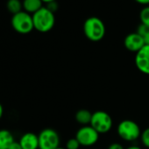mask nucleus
Wrapping results in <instances>:
<instances>
[{"instance_id":"f257e3e1","label":"nucleus","mask_w":149,"mask_h":149,"mask_svg":"<svg viewBox=\"0 0 149 149\" xmlns=\"http://www.w3.org/2000/svg\"><path fill=\"white\" fill-rule=\"evenodd\" d=\"M105 32V26L101 19L97 17H90L84 21V33L86 38L91 41H100L104 37Z\"/></svg>"},{"instance_id":"f03ea898","label":"nucleus","mask_w":149,"mask_h":149,"mask_svg":"<svg viewBox=\"0 0 149 149\" xmlns=\"http://www.w3.org/2000/svg\"><path fill=\"white\" fill-rule=\"evenodd\" d=\"M32 16L34 29L40 33H47L51 31L55 24L54 13L49 11L46 6H43Z\"/></svg>"},{"instance_id":"7ed1b4c3","label":"nucleus","mask_w":149,"mask_h":149,"mask_svg":"<svg viewBox=\"0 0 149 149\" xmlns=\"http://www.w3.org/2000/svg\"><path fill=\"white\" fill-rule=\"evenodd\" d=\"M117 132L118 135L125 141H134L141 135L139 125L131 119H125L121 121L117 127Z\"/></svg>"},{"instance_id":"20e7f679","label":"nucleus","mask_w":149,"mask_h":149,"mask_svg":"<svg viewBox=\"0 0 149 149\" xmlns=\"http://www.w3.org/2000/svg\"><path fill=\"white\" fill-rule=\"evenodd\" d=\"M11 23L13 28L20 34L30 33L34 29L33 16L25 11L14 14L12 18Z\"/></svg>"},{"instance_id":"39448f33","label":"nucleus","mask_w":149,"mask_h":149,"mask_svg":"<svg viewBox=\"0 0 149 149\" xmlns=\"http://www.w3.org/2000/svg\"><path fill=\"white\" fill-rule=\"evenodd\" d=\"M112 118L109 113L104 111H97L92 113L91 125L99 134L108 132L112 127Z\"/></svg>"},{"instance_id":"423d86ee","label":"nucleus","mask_w":149,"mask_h":149,"mask_svg":"<svg viewBox=\"0 0 149 149\" xmlns=\"http://www.w3.org/2000/svg\"><path fill=\"white\" fill-rule=\"evenodd\" d=\"M38 137L40 149H57L60 147V136L52 128L43 129L38 134Z\"/></svg>"},{"instance_id":"0eeeda50","label":"nucleus","mask_w":149,"mask_h":149,"mask_svg":"<svg viewBox=\"0 0 149 149\" xmlns=\"http://www.w3.org/2000/svg\"><path fill=\"white\" fill-rule=\"evenodd\" d=\"M76 139L83 146H92L98 141L99 133L91 125H84L78 129Z\"/></svg>"},{"instance_id":"6e6552de","label":"nucleus","mask_w":149,"mask_h":149,"mask_svg":"<svg viewBox=\"0 0 149 149\" xmlns=\"http://www.w3.org/2000/svg\"><path fill=\"white\" fill-rule=\"evenodd\" d=\"M135 64L141 73L149 76V45H145L136 53Z\"/></svg>"},{"instance_id":"1a4fd4ad","label":"nucleus","mask_w":149,"mask_h":149,"mask_svg":"<svg viewBox=\"0 0 149 149\" xmlns=\"http://www.w3.org/2000/svg\"><path fill=\"white\" fill-rule=\"evenodd\" d=\"M144 40L142 37L136 32V33H131L127 34L124 40V46L125 47L132 53H138L144 46H145Z\"/></svg>"},{"instance_id":"9d476101","label":"nucleus","mask_w":149,"mask_h":149,"mask_svg":"<svg viewBox=\"0 0 149 149\" xmlns=\"http://www.w3.org/2000/svg\"><path fill=\"white\" fill-rule=\"evenodd\" d=\"M22 149H39V137L33 132L24 133L19 140Z\"/></svg>"},{"instance_id":"9b49d317","label":"nucleus","mask_w":149,"mask_h":149,"mask_svg":"<svg viewBox=\"0 0 149 149\" xmlns=\"http://www.w3.org/2000/svg\"><path fill=\"white\" fill-rule=\"evenodd\" d=\"M14 141V136L9 130H0V149H8Z\"/></svg>"},{"instance_id":"f8f14e48","label":"nucleus","mask_w":149,"mask_h":149,"mask_svg":"<svg viewBox=\"0 0 149 149\" xmlns=\"http://www.w3.org/2000/svg\"><path fill=\"white\" fill-rule=\"evenodd\" d=\"M22 5L24 11L32 15L43 7V2L41 0H23Z\"/></svg>"},{"instance_id":"ddd939ff","label":"nucleus","mask_w":149,"mask_h":149,"mask_svg":"<svg viewBox=\"0 0 149 149\" xmlns=\"http://www.w3.org/2000/svg\"><path fill=\"white\" fill-rule=\"evenodd\" d=\"M91 118H92V113L89 110H86V109H82V110L77 111L76 113V116H74V118H76L77 122L84 126L91 125Z\"/></svg>"},{"instance_id":"4468645a","label":"nucleus","mask_w":149,"mask_h":149,"mask_svg":"<svg viewBox=\"0 0 149 149\" xmlns=\"http://www.w3.org/2000/svg\"><path fill=\"white\" fill-rule=\"evenodd\" d=\"M7 10L9 13H11L13 15L17 14L20 12H22L23 5L20 0H8L6 4Z\"/></svg>"},{"instance_id":"2eb2a0df","label":"nucleus","mask_w":149,"mask_h":149,"mask_svg":"<svg viewBox=\"0 0 149 149\" xmlns=\"http://www.w3.org/2000/svg\"><path fill=\"white\" fill-rule=\"evenodd\" d=\"M137 33L142 37L146 45H149V26L140 24L138 26Z\"/></svg>"},{"instance_id":"dca6fc26","label":"nucleus","mask_w":149,"mask_h":149,"mask_svg":"<svg viewBox=\"0 0 149 149\" xmlns=\"http://www.w3.org/2000/svg\"><path fill=\"white\" fill-rule=\"evenodd\" d=\"M140 24L149 26V6H145L139 13Z\"/></svg>"},{"instance_id":"f3484780","label":"nucleus","mask_w":149,"mask_h":149,"mask_svg":"<svg viewBox=\"0 0 149 149\" xmlns=\"http://www.w3.org/2000/svg\"><path fill=\"white\" fill-rule=\"evenodd\" d=\"M81 146L80 143L78 142V140L74 138H72V139H68L67 143H66V149H79Z\"/></svg>"},{"instance_id":"a211bd4d","label":"nucleus","mask_w":149,"mask_h":149,"mask_svg":"<svg viewBox=\"0 0 149 149\" xmlns=\"http://www.w3.org/2000/svg\"><path fill=\"white\" fill-rule=\"evenodd\" d=\"M140 139L142 141V144L146 146L149 148V127L146 128L140 135Z\"/></svg>"},{"instance_id":"6ab92c4d","label":"nucleus","mask_w":149,"mask_h":149,"mask_svg":"<svg viewBox=\"0 0 149 149\" xmlns=\"http://www.w3.org/2000/svg\"><path fill=\"white\" fill-rule=\"evenodd\" d=\"M49 11H51L52 13H55L57 10H58V4L56 3V1L54 2H51L49 4H47V6H46Z\"/></svg>"},{"instance_id":"aec40b11","label":"nucleus","mask_w":149,"mask_h":149,"mask_svg":"<svg viewBox=\"0 0 149 149\" xmlns=\"http://www.w3.org/2000/svg\"><path fill=\"white\" fill-rule=\"evenodd\" d=\"M108 149H125V148L119 143H112L108 146Z\"/></svg>"},{"instance_id":"412c9836","label":"nucleus","mask_w":149,"mask_h":149,"mask_svg":"<svg viewBox=\"0 0 149 149\" xmlns=\"http://www.w3.org/2000/svg\"><path fill=\"white\" fill-rule=\"evenodd\" d=\"M8 149H22V147H21V146H20V144H19V141H14L9 147H8Z\"/></svg>"},{"instance_id":"4be33fe9","label":"nucleus","mask_w":149,"mask_h":149,"mask_svg":"<svg viewBox=\"0 0 149 149\" xmlns=\"http://www.w3.org/2000/svg\"><path fill=\"white\" fill-rule=\"evenodd\" d=\"M135 1L140 5H148L149 4V0H135Z\"/></svg>"},{"instance_id":"5701e85b","label":"nucleus","mask_w":149,"mask_h":149,"mask_svg":"<svg viewBox=\"0 0 149 149\" xmlns=\"http://www.w3.org/2000/svg\"><path fill=\"white\" fill-rule=\"evenodd\" d=\"M3 116H4V107L1 104V103H0V120H1Z\"/></svg>"},{"instance_id":"b1692460","label":"nucleus","mask_w":149,"mask_h":149,"mask_svg":"<svg viewBox=\"0 0 149 149\" xmlns=\"http://www.w3.org/2000/svg\"><path fill=\"white\" fill-rule=\"evenodd\" d=\"M125 149H141V147H139L138 146H128Z\"/></svg>"},{"instance_id":"393cba45","label":"nucleus","mask_w":149,"mask_h":149,"mask_svg":"<svg viewBox=\"0 0 149 149\" xmlns=\"http://www.w3.org/2000/svg\"><path fill=\"white\" fill-rule=\"evenodd\" d=\"M41 1H42L43 3H46V4H49V3H51V2L56 1V0H41Z\"/></svg>"},{"instance_id":"a878e982","label":"nucleus","mask_w":149,"mask_h":149,"mask_svg":"<svg viewBox=\"0 0 149 149\" xmlns=\"http://www.w3.org/2000/svg\"><path fill=\"white\" fill-rule=\"evenodd\" d=\"M57 149H66V148H62V147H59V148H57Z\"/></svg>"},{"instance_id":"bb28decb","label":"nucleus","mask_w":149,"mask_h":149,"mask_svg":"<svg viewBox=\"0 0 149 149\" xmlns=\"http://www.w3.org/2000/svg\"><path fill=\"white\" fill-rule=\"evenodd\" d=\"M39 149H40V148H39Z\"/></svg>"}]
</instances>
